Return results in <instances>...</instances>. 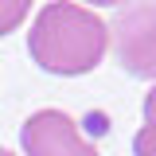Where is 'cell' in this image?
<instances>
[{
  "instance_id": "obj_1",
  "label": "cell",
  "mask_w": 156,
  "mask_h": 156,
  "mask_svg": "<svg viewBox=\"0 0 156 156\" xmlns=\"http://www.w3.org/2000/svg\"><path fill=\"white\" fill-rule=\"evenodd\" d=\"M109 51V23L94 8L74 0H51L39 8L27 31V55L39 70L58 78H82L101 66Z\"/></svg>"
},
{
  "instance_id": "obj_2",
  "label": "cell",
  "mask_w": 156,
  "mask_h": 156,
  "mask_svg": "<svg viewBox=\"0 0 156 156\" xmlns=\"http://www.w3.org/2000/svg\"><path fill=\"white\" fill-rule=\"evenodd\" d=\"M109 39L125 74L156 82V0L125 4L109 23Z\"/></svg>"
},
{
  "instance_id": "obj_3",
  "label": "cell",
  "mask_w": 156,
  "mask_h": 156,
  "mask_svg": "<svg viewBox=\"0 0 156 156\" xmlns=\"http://www.w3.org/2000/svg\"><path fill=\"white\" fill-rule=\"evenodd\" d=\"M23 156H98L94 140H86L78 121L62 109H35L20 129Z\"/></svg>"
},
{
  "instance_id": "obj_4",
  "label": "cell",
  "mask_w": 156,
  "mask_h": 156,
  "mask_svg": "<svg viewBox=\"0 0 156 156\" xmlns=\"http://www.w3.org/2000/svg\"><path fill=\"white\" fill-rule=\"evenodd\" d=\"M31 12V0H0V35H12Z\"/></svg>"
},
{
  "instance_id": "obj_5",
  "label": "cell",
  "mask_w": 156,
  "mask_h": 156,
  "mask_svg": "<svg viewBox=\"0 0 156 156\" xmlns=\"http://www.w3.org/2000/svg\"><path fill=\"white\" fill-rule=\"evenodd\" d=\"M133 156H156V125H140V129H136Z\"/></svg>"
},
{
  "instance_id": "obj_6",
  "label": "cell",
  "mask_w": 156,
  "mask_h": 156,
  "mask_svg": "<svg viewBox=\"0 0 156 156\" xmlns=\"http://www.w3.org/2000/svg\"><path fill=\"white\" fill-rule=\"evenodd\" d=\"M144 125H156V82H152V90L144 94Z\"/></svg>"
},
{
  "instance_id": "obj_7",
  "label": "cell",
  "mask_w": 156,
  "mask_h": 156,
  "mask_svg": "<svg viewBox=\"0 0 156 156\" xmlns=\"http://www.w3.org/2000/svg\"><path fill=\"white\" fill-rule=\"evenodd\" d=\"M86 4H90V8H121L125 0H86Z\"/></svg>"
},
{
  "instance_id": "obj_8",
  "label": "cell",
  "mask_w": 156,
  "mask_h": 156,
  "mask_svg": "<svg viewBox=\"0 0 156 156\" xmlns=\"http://www.w3.org/2000/svg\"><path fill=\"white\" fill-rule=\"evenodd\" d=\"M0 156H16V152H8V148H0Z\"/></svg>"
}]
</instances>
